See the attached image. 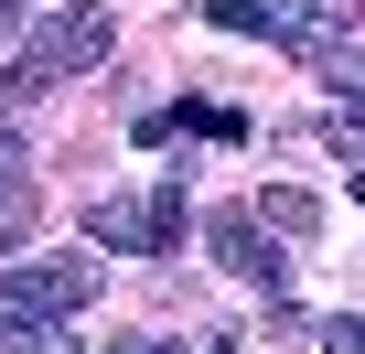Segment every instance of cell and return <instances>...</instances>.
<instances>
[{
  "mask_svg": "<svg viewBox=\"0 0 365 354\" xmlns=\"http://www.w3.org/2000/svg\"><path fill=\"white\" fill-rule=\"evenodd\" d=\"M108 54H118V11H108V0H65V11H43V22L11 43L0 97H43V86H65V76H97Z\"/></svg>",
  "mask_w": 365,
  "mask_h": 354,
  "instance_id": "cell-1",
  "label": "cell"
},
{
  "mask_svg": "<svg viewBox=\"0 0 365 354\" xmlns=\"http://www.w3.org/2000/svg\"><path fill=\"white\" fill-rule=\"evenodd\" d=\"M97 301V258H11V279H0V343L11 333H54Z\"/></svg>",
  "mask_w": 365,
  "mask_h": 354,
  "instance_id": "cell-2",
  "label": "cell"
},
{
  "mask_svg": "<svg viewBox=\"0 0 365 354\" xmlns=\"http://www.w3.org/2000/svg\"><path fill=\"white\" fill-rule=\"evenodd\" d=\"M86 247H108V258H161V247H182V183H161V194H108V204L86 215Z\"/></svg>",
  "mask_w": 365,
  "mask_h": 354,
  "instance_id": "cell-3",
  "label": "cell"
},
{
  "mask_svg": "<svg viewBox=\"0 0 365 354\" xmlns=\"http://www.w3.org/2000/svg\"><path fill=\"white\" fill-rule=\"evenodd\" d=\"M205 247H215V269L226 279H247V290H290V258H279V236L258 226V204H226V215H205Z\"/></svg>",
  "mask_w": 365,
  "mask_h": 354,
  "instance_id": "cell-4",
  "label": "cell"
},
{
  "mask_svg": "<svg viewBox=\"0 0 365 354\" xmlns=\"http://www.w3.org/2000/svg\"><path fill=\"white\" fill-rule=\"evenodd\" d=\"M258 226H269L279 247H301V236H322V194H301V183H269V194H258Z\"/></svg>",
  "mask_w": 365,
  "mask_h": 354,
  "instance_id": "cell-5",
  "label": "cell"
},
{
  "mask_svg": "<svg viewBox=\"0 0 365 354\" xmlns=\"http://www.w3.org/2000/svg\"><path fill=\"white\" fill-rule=\"evenodd\" d=\"M354 22H365V0H279L290 54H301V43H322V33H354Z\"/></svg>",
  "mask_w": 365,
  "mask_h": 354,
  "instance_id": "cell-6",
  "label": "cell"
},
{
  "mask_svg": "<svg viewBox=\"0 0 365 354\" xmlns=\"http://www.w3.org/2000/svg\"><path fill=\"white\" fill-rule=\"evenodd\" d=\"M33 226H43L33 172H0V258H11V247H33Z\"/></svg>",
  "mask_w": 365,
  "mask_h": 354,
  "instance_id": "cell-7",
  "label": "cell"
},
{
  "mask_svg": "<svg viewBox=\"0 0 365 354\" xmlns=\"http://www.w3.org/2000/svg\"><path fill=\"white\" fill-rule=\"evenodd\" d=\"M301 54H312V76H322L344 108H365V54H354V43H301Z\"/></svg>",
  "mask_w": 365,
  "mask_h": 354,
  "instance_id": "cell-8",
  "label": "cell"
},
{
  "mask_svg": "<svg viewBox=\"0 0 365 354\" xmlns=\"http://www.w3.org/2000/svg\"><path fill=\"white\" fill-rule=\"evenodd\" d=\"M312 343H322V354H365V311H322Z\"/></svg>",
  "mask_w": 365,
  "mask_h": 354,
  "instance_id": "cell-9",
  "label": "cell"
},
{
  "mask_svg": "<svg viewBox=\"0 0 365 354\" xmlns=\"http://www.w3.org/2000/svg\"><path fill=\"white\" fill-rule=\"evenodd\" d=\"M0 354H76V343H65V322H54V333H11Z\"/></svg>",
  "mask_w": 365,
  "mask_h": 354,
  "instance_id": "cell-10",
  "label": "cell"
},
{
  "mask_svg": "<svg viewBox=\"0 0 365 354\" xmlns=\"http://www.w3.org/2000/svg\"><path fill=\"white\" fill-rule=\"evenodd\" d=\"M108 354H182V343H161V333H140V343H108Z\"/></svg>",
  "mask_w": 365,
  "mask_h": 354,
  "instance_id": "cell-11",
  "label": "cell"
},
{
  "mask_svg": "<svg viewBox=\"0 0 365 354\" xmlns=\"http://www.w3.org/2000/svg\"><path fill=\"white\" fill-rule=\"evenodd\" d=\"M205 354H237V343H205Z\"/></svg>",
  "mask_w": 365,
  "mask_h": 354,
  "instance_id": "cell-12",
  "label": "cell"
},
{
  "mask_svg": "<svg viewBox=\"0 0 365 354\" xmlns=\"http://www.w3.org/2000/svg\"><path fill=\"white\" fill-rule=\"evenodd\" d=\"M354 194H365V172H354Z\"/></svg>",
  "mask_w": 365,
  "mask_h": 354,
  "instance_id": "cell-13",
  "label": "cell"
}]
</instances>
